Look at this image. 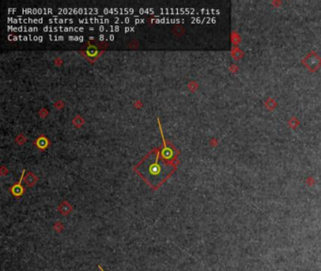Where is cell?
<instances>
[{
  "label": "cell",
  "instance_id": "obj_15",
  "mask_svg": "<svg viewBox=\"0 0 321 271\" xmlns=\"http://www.w3.org/2000/svg\"><path fill=\"white\" fill-rule=\"evenodd\" d=\"M38 146L40 147V148H42V149H44L46 145H47V143H46V140L45 139H44V138H42V139H40L39 140H38Z\"/></svg>",
  "mask_w": 321,
  "mask_h": 271
},
{
  "label": "cell",
  "instance_id": "obj_12",
  "mask_svg": "<svg viewBox=\"0 0 321 271\" xmlns=\"http://www.w3.org/2000/svg\"><path fill=\"white\" fill-rule=\"evenodd\" d=\"M49 23L53 24V23H56V24H64V23H74V20L73 19H57V18H55V19H49Z\"/></svg>",
  "mask_w": 321,
  "mask_h": 271
},
{
  "label": "cell",
  "instance_id": "obj_22",
  "mask_svg": "<svg viewBox=\"0 0 321 271\" xmlns=\"http://www.w3.org/2000/svg\"><path fill=\"white\" fill-rule=\"evenodd\" d=\"M98 267H99V268H100V269H101V270H102V271H104V270H103V269H102V267H101V266H100V265H98Z\"/></svg>",
  "mask_w": 321,
  "mask_h": 271
},
{
  "label": "cell",
  "instance_id": "obj_14",
  "mask_svg": "<svg viewBox=\"0 0 321 271\" xmlns=\"http://www.w3.org/2000/svg\"><path fill=\"white\" fill-rule=\"evenodd\" d=\"M152 22L155 23H177V22H183V20L180 19H153Z\"/></svg>",
  "mask_w": 321,
  "mask_h": 271
},
{
  "label": "cell",
  "instance_id": "obj_5",
  "mask_svg": "<svg viewBox=\"0 0 321 271\" xmlns=\"http://www.w3.org/2000/svg\"><path fill=\"white\" fill-rule=\"evenodd\" d=\"M10 40H14V41H39L43 42V37L42 36H10Z\"/></svg>",
  "mask_w": 321,
  "mask_h": 271
},
{
  "label": "cell",
  "instance_id": "obj_11",
  "mask_svg": "<svg viewBox=\"0 0 321 271\" xmlns=\"http://www.w3.org/2000/svg\"><path fill=\"white\" fill-rule=\"evenodd\" d=\"M172 155H173L172 150L168 148L166 146V143H165V146H164V148L162 150V156H163V158L164 159H171L172 157Z\"/></svg>",
  "mask_w": 321,
  "mask_h": 271
},
{
  "label": "cell",
  "instance_id": "obj_7",
  "mask_svg": "<svg viewBox=\"0 0 321 271\" xmlns=\"http://www.w3.org/2000/svg\"><path fill=\"white\" fill-rule=\"evenodd\" d=\"M8 29L10 31H19V32H34V31L39 30L37 27H25V26L16 27V26H11V25H9Z\"/></svg>",
  "mask_w": 321,
  "mask_h": 271
},
{
  "label": "cell",
  "instance_id": "obj_6",
  "mask_svg": "<svg viewBox=\"0 0 321 271\" xmlns=\"http://www.w3.org/2000/svg\"><path fill=\"white\" fill-rule=\"evenodd\" d=\"M22 11L24 13H32V14H43V13H50L53 12L52 9H23Z\"/></svg>",
  "mask_w": 321,
  "mask_h": 271
},
{
  "label": "cell",
  "instance_id": "obj_20",
  "mask_svg": "<svg viewBox=\"0 0 321 271\" xmlns=\"http://www.w3.org/2000/svg\"><path fill=\"white\" fill-rule=\"evenodd\" d=\"M137 24H140V23H143L144 22V20L143 19H136V21H135Z\"/></svg>",
  "mask_w": 321,
  "mask_h": 271
},
{
  "label": "cell",
  "instance_id": "obj_18",
  "mask_svg": "<svg viewBox=\"0 0 321 271\" xmlns=\"http://www.w3.org/2000/svg\"><path fill=\"white\" fill-rule=\"evenodd\" d=\"M140 13H148V12H150V13H152V14H154V10L153 9H146V10H143V9H140Z\"/></svg>",
  "mask_w": 321,
  "mask_h": 271
},
{
  "label": "cell",
  "instance_id": "obj_3",
  "mask_svg": "<svg viewBox=\"0 0 321 271\" xmlns=\"http://www.w3.org/2000/svg\"><path fill=\"white\" fill-rule=\"evenodd\" d=\"M83 27H64V26H44V31L45 32H57V31H62V32H71V31H83Z\"/></svg>",
  "mask_w": 321,
  "mask_h": 271
},
{
  "label": "cell",
  "instance_id": "obj_10",
  "mask_svg": "<svg viewBox=\"0 0 321 271\" xmlns=\"http://www.w3.org/2000/svg\"><path fill=\"white\" fill-rule=\"evenodd\" d=\"M23 176H24V173L22 174V177H21V179H20L19 184L13 186L12 188H11V192H12L13 195H15V196H20V195L23 193V187H22V186H21V182H22V180H23Z\"/></svg>",
  "mask_w": 321,
  "mask_h": 271
},
{
  "label": "cell",
  "instance_id": "obj_1",
  "mask_svg": "<svg viewBox=\"0 0 321 271\" xmlns=\"http://www.w3.org/2000/svg\"><path fill=\"white\" fill-rule=\"evenodd\" d=\"M173 167L159 159V153L146 157L137 168V172L154 188L161 185L172 173Z\"/></svg>",
  "mask_w": 321,
  "mask_h": 271
},
{
  "label": "cell",
  "instance_id": "obj_4",
  "mask_svg": "<svg viewBox=\"0 0 321 271\" xmlns=\"http://www.w3.org/2000/svg\"><path fill=\"white\" fill-rule=\"evenodd\" d=\"M8 21L10 23H12V24H23V23H34V24H42L44 22V19L43 18H40V19H30V18H26V19H22L20 16L18 18H8Z\"/></svg>",
  "mask_w": 321,
  "mask_h": 271
},
{
  "label": "cell",
  "instance_id": "obj_9",
  "mask_svg": "<svg viewBox=\"0 0 321 271\" xmlns=\"http://www.w3.org/2000/svg\"><path fill=\"white\" fill-rule=\"evenodd\" d=\"M104 11L106 12V13H108V12H114V13H121V14H125V13H132V12H134L135 11L133 10V9H109V10H108V9H105L104 10Z\"/></svg>",
  "mask_w": 321,
  "mask_h": 271
},
{
  "label": "cell",
  "instance_id": "obj_17",
  "mask_svg": "<svg viewBox=\"0 0 321 271\" xmlns=\"http://www.w3.org/2000/svg\"><path fill=\"white\" fill-rule=\"evenodd\" d=\"M49 38L51 41H63L64 40L63 36H52V35H50Z\"/></svg>",
  "mask_w": 321,
  "mask_h": 271
},
{
  "label": "cell",
  "instance_id": "obj_16",
  "mask_svg": "<svg viewBox=\"0 0 321 271\" xmlns=\"http://www.w3.org/2000/svg\"><path fill=\"white\" fill-rule=\"evenodd\" d=\"M68 40H70V41H79V42H83L84 37H81V36H69V37H68Z\"/></svg>",
  "mask_w": 321,
  "mask_h": 271
},
{
  "label": "cell",
  "instance_id": "obj_2",
  "mask_svg": "<svg viewBox=\"0 0 321 271\" xmlns=\"http://www.w3.org/2000/svg\"><path fill=\"white\" fill-rule=\"evenodd\" d=\"M59 12L62 13H76V14H80V13H93V12H97L98 10L97 9H87V8H81V9H58Z\"/></svg>",
  "mask_w": 321,
  "mask_h": 271
},
{
  "label": "cell",
  "instance_id": "obj_21",
  "mask_svg": "<svg viewBox=\"0 0 321 271\" xmlns=\"http://www.w3.org/2000/svg\"><path fill=\"white\" fill-rule=\"evenodd\" d=\"M108 38H109V40H114V36L113 35H110Z\"/></svg>",
  "mask_w": 321,
  "mask_h": 271
},
{
  "label": "cell",
  "instance_id": "obj_13",
  "mask_svg": "<svg viewBox=\"0 0 321 271\" xmlns=\"http://www.w3.org/2000/svg\"><path fill=\"white\" fill-rule=\"evenodd\" d=\"M120 28H121V27H120L119 25H116V26L110 25V26H108V28L105 27V26H102V25L98 27V29H99L100 31H109V32H116V31H119Z\"/></svg>",
  "mask_w": 321,
  "mask_h": 271
},
{
  "label": "cell",
  "instance_id": "obj_19",
  "mask_svg": "<svg viewBox=\"0 0 321 271\" xmlns=\"http://www.w3.org/2000/svg\"><path fill=\"white\" fill-rule=\"evenodd\" d=\"M134 29H135L134 27H125V28H124V31H125V32H128V31H134Z\"/></svg>",
  "mask_w": 321,
  "mask_h": 271
},
{
  "label": "cell",
  "instance_id": "obj_8",
  "mask_svg": "<svg viewBox=\"0 0 321 271\" xmlns=\"http://www.w3.org/2000/svg\"><path fill=\"white\" fill-rule=\"evenodd\" d=\"M79 23L83 24H87V23H99V24H108L109 23V20L108 19H106V18H89V19H79L78 20Z\"/></svg>",
  "mask_w": 321,
  "mask_h": 271
}]
</instances>
